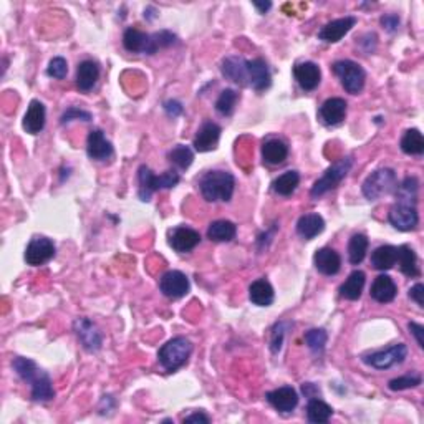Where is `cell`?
<instances>
[{"instance_id": "obj_24", "label": "cell", "mask_w": 424, "mask_h": 424, "mask_svg": "<svg viewBox=\"0 0 424 424\" xmlns=\"http://www.w3.org/2000/svg\"><path fill=\"white\" fill-rule=\"evenodd\" d=\"M45 118H47L45 105L39 100H32L23 116V129L30 134H39L45 128Z\"/></svg>"}, {"instance_id": "obj_32", "label": "cell", "mask_w": 424, "mask_h": 424, "mask_svg": "<svg viewBox=\"0 0 424 424\" xmlns=\"http://www.w3.org/2000/svg\"><path fill=\"white\" fill-rule=\"evenodd\" d=\"M237 234V226L234 222L226 221H215L212 222L207 229V239L214 240V242H229Z\"/></svg>"}, {"instance_id": "obj_38", "label": "cell", "mask_w": 424, "mask_h": 424, "mask_svg": "<svg viewBox=\"0 0 424 424\" xmlns=\"http://www.w3.org/2000/svg\"><path fill=\"white\" fill-rule=\"evenodd\" d=\"M168 158H169V161L173 162L174 166H176V168L187 169L191 165H193L194 153H193V151H191L189 146L178 145V146H174V148L169 151Z\"/></svg>"}, {"instance_id": "obj_8", "label": "cell", "mask_w": 424, "mask_h": 424, "mask_svg": "<svg viewBox=\"0 0 424 424\" xmlns=\"http://www.w3.org/2000/svg\"><path fill=\"white\" fill-rule=\"evenodd\" d=\"M333 73L340 78L341 87L352 95H358L361 93L363 87H365L366 73L361 68V65L352 60H340V62L333 63Z\"/></svg>"}, {"instance_id": "obj_26", "label": "cell", "mask_w": 424, "mask_h": 424, "mask_svg": "<svg viewBox=\"0 0 424 424\" xmlns=\"http://www.w3.org/2000/svg\"><path fill=\"white\" fill-rule=\"evenodd\" d=\"M288 156L287 142L279 140V138H268L262 145V158L267 165L279 166Z\"/></svg>"}, {"instance_id": "obj_16", "label": "cell", "mask_w": 424, "mask_h": 424, "mask_svg": "<svg viewBox=\"0 0 424 424\" xmlns=\"http://www.w3.org/2000/svg\"><path fill=\"white\" fill-rule=\"evenodd\" d=\"M357 25V19L354 17H343V19H337L328 22L327 25L321 28L318 32V39L324 40L327 43H337L340 42L343 36L348 34L352 28Z\"/></svg>"}, {"instance_id": "obj_14", "label": "cell", "mask_w": 424, "mask_h": 424, "mask_svg": "<svg viewBox=\"0 0 424 424\" xmlns=\"http://www.w3.org/2000/svg\"><path fill=\"white\" fill-rule=\"evenodd\" d=\"M168 239H169V246L176 252H179V254L191 252L193 248L199 246V242H201V235H199V232L186 226H179L171 229Z\"/></svg>"}, {"instance_id": "obj_19", "label": "cell", "mask_w": 424, "mask_h": 424, "mask_svg": "<svg viewBox=\"0 0 424 424\" xmlns=\"http://www.w3.org/2000/svg\"><path fill=\"white\" fill-rule=\"evenodd\" d=\"M221 126L212 123V121H206L201 128H199L198 134L194 138V148L199 153H207L218 148L219 138H221Z\"/></svg>"}, {"instance_id": "obj_11", "label": "cell", "mask_w": 424, "mask_h": 424, "mask_svg": "<svg viewBox=\"0 0 424 424\" xmlns=\"http://www.w3.org/2000/svg\"><path fill=\"white\" fill-rule=\"evenodd\" d=\"M159 288H161L162 295H166L168 299H182L189 293L191 284L186 274L179 271H169L161 277V282H159Z\"/></svg>"}, {"instance_id": "obj_30", "label": "cell", "mask_w": 424, "mask_h": 424, "mask_svg": "<svg viewBox=\"0 0 424 424\" xmlns=\"http://www.w3.org/2000/svg\"><path fill=\"white\" fill-rule=\"evenodd\" d=\"M396 247L393 246H380L374 248L373 254H371V265H373L377 271H390L396 265Z\"/></svg>"}, {"instance_id": "obj_43", "label": "cell", "mask_w": 424, "mask_h": 424, "mask_svg": "<svg viewBox=\"0 0 424 424\" xmlns=\"http://www.w3.org/2000/svg\"><path fill=\"white\" fill-rule=\"evenodd\" d=\"M151 39H153V47L154 50H159V48H165V47H171V45L176 43V35L171 34L169 30H161L158 32V34L151 35Z\"/></svg>"}, {"instance_id": "obj_29", "label": "cell", "mask_w": 424, "mask_h": 424, "mask_svg": "<svg viewBox=\"0 0 424 424\" xmlns=\"http://www.w3.org/2000/svg\"><path fill=\"white\" fill-rule=\"evenodd\" d=\"M274 288L265 279H259L252 282L248 287V299L257 307H268L274 304Z\"/></svg>"}, {"instance_id": "obj_52", "label": "cell", "mask_w": 424, "mask_h": 424, "mask_svg": "<svg viewBox=\"0 0 424 424\" xmlns=\"http://www.w3.org/2000/svg\"><path fill=\"white\" fill-rule=\"evenodd\" d=\"M254 7L255 9H259L260 14H265V12L271 9L272 3L271 2H254Z\"/></svg>"}, {"instance_id": "obj_48", "label": "cell", "mask_w": 424, "mask_h": 424, "mask_svg": "<svg viewBox=\"0 0 424 424\" xmlns=\"http://www.w3.org/2000/svg\"><path fill=\"white\" fill-rule=\"evenodd\" d=\"M407 328H410V333H413L416 341H418L419 348H424V327L419 324H414V321H411L410 325H407Z\"/></svg>"}, {"instance_id": "obj_17", "label": "cell", "mask_w": 424, "mask_h": 424, "mask_svg": "<svg viewBox=\"0 0 424 424\" xmlns=\"http://www.w3.org/2000/svg\"><path fill=\"white\" fill-rule=\"evenodd\" d=\"M123 45L128 52L131 53H146V55H154L156 50L153 47V39L145 32L138 28H126L123 35Z\"/></svg>"}, {"instance_id": "obj_41", "label": "cell", "mask_w": 424, "mask_h": 424, "mask_svg": "<svg viewBox=\"0 0 424 424\" xmlns=\"http://www.w3.org/2000/svg\"><path fill=\"white\" fill-rule=\"evenodd\" d=\"M423 383V378L419 373H410L405 374V377H399L394 378V380L390 381V390L391 391H405L410 388H416V386H419Z\"/></svg>"}, {"instance_id": "obj_34", "label": "cell", "mask_w": 424, "mask_h": 424, "mask_svg": "<svg viewBox=\"0 0 424 424\" xmlns=\"http://www.w3.org/2000/svg\"><path fill=\"white\" fill-rule=\"evenodd\" d=\"M333 410L332 406H328L327 403L321 401L318 398H310L308 405H307V418L310 423L313 424H321L327 423L330 418H332Z\"/></svg>"}, {"instance_id": "obj_44", "label": "cell", "mask_w": 424, "mask_h": 424, "mask_svg": "<svg viewBox=\"0 0 424 424\" xmlns=\"http://www.w3.org/2000/svg\"><path fill=\"white\" fill-rule=\"evenodd\" d=\"M288 325L284 324V321H280V324H277L274 330H272V340H271V350L274 353L280 352V348H282L284 343V335H285V328H287Z\"/></svg>"}, {"instance_id": "obj_12", "label": "cell", "mask_w": 424, "mask_h": 424, "mask_svg": "<svg viewBox=\"0 0 424 424\" xmlns=\"http://www.w3.org/2000/svg\"><path fill=\"white\" fill-rule=\"evenodd\" d=\"M73 328H75L76 337H78L80 343L83 345L85 350L88 352H98L103 345V337H101V332L96 328V325L93 324L92 320L88 318H76L75 324H73Z\"/></svg>"}, {"instance_id": "obj_42", "label": "cell", "mask_w": 424, "mask_h": 424, "mask_svg": "<svg viewBox=\"0 0 424 424\" xmlns=\"http://www.w3.org/2000/svg\"><path fill=\"white\" fill-rule=\"evenodd\" d=\"M68 73V63L63 56H55L50 60L47 67V75L55 80H63Z\"/></svg>"}, {"instance_id": "obj_25", "label": "cell", "mask_w": 424, "mask_h": 424, "mask_svg": "<svg viewBox=\"0 0 424 424\" xmlns=\"http://www.w3.org/2000/svg\"><path fill=\"white\" fill-rule=\"evenodd\" d=\"M398 288L394 280L390 275H380L374 279L373 285H371V299L380 301V304H390L396 297Z\"/></svg>"}, {"instance_id": "obj_18", "label": "cell", "mask_w": 424, "mask_h": 424, "mask_svg": "<svg viewBox=\"0 0 424 424\" xmlns=\"http://www.w3.org/2000/svg\"><path fill=\"white\" fill-rule=\"evenodd\" d=\"M87 153L95 161H106L113 156L112 142L106 140L105 133L101 129H93L88 134L87 140Z\"/></svg>"}, {"instance_id": "obj_45", "label": "cell", "mask_w": 424, "mask_h": 424, "mask_svg": "<svg viewBox=\"0 0 424 424\" xmlns=\"http://www.w3.org/2000/svg\"><path fill=\"white\" fill-rule=\"evenodd\" d=\"M75 120L89 121V120H92V115H89L88 112H83V109L75 108V106H72V108H68L67 112L63 113V115H62V121H60V123H62V125H67V123H70V121H75Z\"/></svg>"}, {"instance_id": "obj_23", "label": "cell", "mask_w": 424, "mask_h": 424, "mask_svg": "<svg viewBox=\"0 0 424 424\" xmlns=\"http://www.w3.org/2000/svg\"><path fill=\"white\" fill-rule=\"evenodd\" d=\"M320 120L327 126H337L345 120L346 116V101L343 98H328L320 106Z\"/></svg>"}, {"instance_id": "obj_36", "label": "cell", "mask_w": 424, "mask_h": 424, "mask_svg": "<svg viewBox=\"0 0 424 424\" xmlns=\"http://www.w3.org/2000/svg\"><path fill=\"white\" fill-rule=\"evenodd\" d=\"M370 240L365 234L352 235L348 242V259L352 265H360L365 260L366 252H368Z\"/></svg>"}, {"instance_id": "obj_37", "label": "cell", "mask_w": 424, "mask_h": 424, "mask_svg": "<svg viewBox=\"0 0 424 424\" xmlns=\"http://www.w3.org/2000/svg\"><path fill=\"white\" fill-rule=\"evenodd\" d=\"M300 184V174L297 171H287L282 176H279L274 181V191L280 195H290L295 193L297 186Z\"/></svg>"}, {"instance_id": "obj_22", "label": "cell", "mask_w": 424, "mask_h": 424, "mask_svg": "<svg viewBox=\"0 0 424 424\" xmlns=\"http://www.w3.org/2000/svg\"><path fill=\"white\" fill-rule=\"evenodd\" d=\"M317 271L324 275H337L341 268V257L337 251L330 247H324L313 255Z\"/></svg>"}, {"instance_id": "obj_6", "label": "cell", "mask_w": 424, "mask_h": 424, "mask_svg": "<svg viewBox=\"0 0 424 424\" xmlns=\"http://www.w3.org/2000/svg\"><path fill=\"white\" fill-rule=\"evenodd\" d=\"M398 187V179L396 173L390 168H381L374 173H371L368 178L363 182V195H365L368 201H377V199L383 198V195H388L394 193Z\"/></svg>"}, {"instance_id": "obj_47", "label": "cell", "mask_w": 424, "mask_h": 424, "mask_svg": "<svg viewBox=\"0 0 424 424\" xmlns=\"http://www.w3.org/2000/svg\"><path fill=\"white\" fill-rule=\"evenodd\" d=\"M381 25L385 27L388 32H396L399 27V17L394 14L385 15V17H381Z\"/></svg>"}, {"instance_id": "obj_51", "label": "cell", "mask_w": 424, "mask_h": 424, "mask_svg": "<svg viewBox=\"0 0 424 424\" xmlns=\"http://www.w3.org/2000/svg\"><path fill=\"white\" fill-rule=\"evenodd\" d=\"M301 391H304L305 396H308V398H313L312 393H318L317 386L313 385V383H304V385H301Z\"/></svg>"}, {"instance_id": "obj_15", "label": "cell", "mask_w": 424, "mask_h": 424, "mask_svg": "<svg viewBox=\"0 0 424 424\" xmlns=\"http://www.w3.org/2000/svg\"><path fill=\"white\" fill-rule=\"evenodd\" d=\"M265 399L268 401V405L275 407L279 413H292L299 405V394L292 386H282V388H277L274 391H268L265 394Z\"/></svg>"}, {"instance_id": "obj_20", "label": "cell", "mask_w": 424, "mask_h": 424, "mask_svg": "<svg viewBox=\"0 0 424 424\" xmlns=\"http://www.w3.org/2000/svg\"><path fill=\"white\" fill-rule=\"evenodd\" d=\"M293 76H295L297 83L300 85L301 89H305V92H312V89H315L318 85H320L321 72L317 63L304 62V63H297L295 67H293Z\"/></svg>"}, {"instance_id": "obj_9", "label": "cell", "mask_w": 424, "mask_h": 424, "mask_svg": "<svg viewBox=\"0 0 424 424\" xmlns=\"http://www.w3.org/2000/svg\"><path fill=\"white\" fill-rule=\"evenodd\" d=\"M407 357V346L405 343H398L390 346L388 350H380V352H373L363 357V361L371 368L377 370H388L391 366L399 365L405 361Z\"/></svg>"}, {"instance_id": "obj_2", "label": "cell", "mask_w": 424, "mask_h": 424, "mask_svg": "<svg viewBox=\"0 0 424 424\" xmlns=\"http://www.w3.org/2000/svg\"><path fill=\"white\" fill-rule=\"evenodd\" d=\"M12 366H14L15 373L32 386V399L34 401L47 403L55 398V390H53L50 377L42 368H39L35 361H32L30 358L17 357L12 361Z\"/></svg>"}, {"instance_id": "obj_50", "label": "cell", "mask_w": 424, "mask_h": 424, "mask_svg": "<svg viewBox=\"0 0 424 424\" xmlns=\"http://www.w3.org/2000/svg\"><path fill=\"white\" fill-rule=\"evenodd\" d=\"M209 421H211L209 416H206L204 413H194V414L187 416V418L184 419V423H204V424H207Z\"/></svg>"}, {"instance_id": "obj_33", "label": "cell", "mask_w": 424, "mask_h": 424, "mask_svg": "<svg viewBox=\"0 0 424 424\" xmlns=\"http://www.w3.org/2000/svg\"><path fill=\"white\" fill-rule=\"evenodd\" d=\"M398 257L396 262L399 264L401 272L407 277H418L419 268H418V257H416L414 251L410 246H401L396 248Z\"/></svg>"}, {"instance_id": "obj_5", "label": "cell", "mask_w": 424, "mask_h": 424, "mask_svg": "<svg viewBox=\"0 0 424 424\" xmlns=\"http://www.w3.org/2000/svg\"><path fill=\"white\" fill-rule=\"evenodd\" d=\"M191 353H193V343L186 337H176L161 346L158 352V360L162 368L173 373L186 365Z\"/></svg>"}, {"instance_id": "obj_49", "label": "cell", "mask_w": 424, "mask_h": 424, "mask_svg": "<svg viewBox=\"0 0 424 424\" xmlns=\"http://www.w3.org/2000/svg\"><path fill=\"white\" fill-rule=\"evenodd\" d=\"M165 112L168 113V116L176 118L182 113V105L176 100H169L165 103Z\"/></svg>"}, {"instance_id": "obj_28", "label": "cell", "mask_w": 424, "mask_h": 424, "mask_svg": "<svg viewBox=\"0 0 424 424\" xmlns=\"http://www.w3.org/2000/svg\"><path fill=\"white\" fill-rule=\"evenodd\" d=\"M100 78V67L93 60H85L78 65L76 70V87L81 92H89Z\"/></svg>"}, {"instance_id": "obj_10", "label": "cell", "mask_w": 424, "mask_h": 424, "mask_svg": "<svg viewBox=\"0 0 424 424\" xmlns=\"http://www.w3.org/2000/svg\"><path fill=\"white\" fill-rule=\"evenodd\" d=\"M53 255H55V244L43 235H35L25 248V262L32 267L47 264L53 259Z\"/></svg>"}, {"instance_id": "obj_31", "label": "cell", "mask_w": 424, "mask_h": 424, "mask_svg": "<svg viewBox=\"0 0 424 424\" xmlns=\"http://www.w3.org/2000/svg\"><path fill=\"white\" fill-rule=\"evenodd\" d=\"M365 280H366L365 272L361 271L352 272L348 279L345 280V284L340 287V295L346 300H358L361 297L363 288H365Z\"/></svg>"}, {"instance_id": "obj_4", "label": "cell", "mask_w": 424, "mask_h": 424, "mask_svg": "<svg viewBox=\"0 0 424 424\" xmlns=\"http://www.w3.org/2000/svg\"><path fill=\"white\" fill-rule=\"evenodd\" d=\"M181 181V176L176 171L169 169L166 173H162L161 176L153 174L148 166L142 165L138 169V182H140V189H138V195L142 202H149L151 195L156 193L159 189H173L174 186H178V182Z\"/></svg>"}, {"instance_id": "obj_1", "label": "cell", "mask_w": 424, "mask_h": 424, "mask_svg": "<svg viewBox=\"0 0 424 424\" xmlns=\"http://www.w3.org/2000/svg\"><path fill=\"white\" fill-rule=\"evenodd\" d=\"M418 191H419V181L414 176L406 178L401 184H398L396 191V202L390 209L388 221L394 229L401 232L414 231L419 224V214H418Z\"/></svg>"}, {"instance_id": "obj_21", "label": "cell", "mask_w": 424, "mask_h": 424, "mask_svg": "<svg viewBox=\"0 0 424 424\" xmlns=\"http://www.w3.org/2000/svg\"><path fill=\"white\" fill-rule=\"evenodd\" d=\"M272 85V75L262 59L248 60V87L255 92H264Z\"/></svg>"}, {"instance_id": "obj_13", "label": "cell", "mask_w": 424, "mask_h": 424, "mask_svg": "<svg viewBox=\"0 0 424 424\" xmlns=\"http://www.w3.org/2000/svg\"><path fill=\"white\" fill-rule=\"evenodd\" d=\"M221 73L239 87H248V60L244 56L232 55L222 60Z\"/></svg>"}, {"instance_id": "obj_40", "label": "cell", "mask_w": 424, "mask_h": 424, "mask_svg": "<svg viewBox=\"0 0 424 424\" xmlns=\"http://www.w3.org/2000/svg\"><path fill=\"white\" fill-rule=\"evenodd\" d=\"M328 335L325 330L321 328H312L305 333V343L313 353H321L325 350V345H327Z\"/></svg>"}, {"instance_id": "obj_35", "label": "cell", "mask_w": 424, "mask_h": 424, "mask_svg": "<svg viewBox=\"0 0 424 424\" xmlns=\"http://www.w3.org/2000/svg\"><path fill=\"white\" fill-rule=\"evenodd\" d=\"M401 149L403 153L410 156H421L424 153V138L419 129H407L401 138Z\"/></svg>"}, {"instance_id": "obj_7", "label": "cell", "mask_w": 424, "mask_h": 424, "mask_svg": "<svg viewBox=\"0 0 424 424\" xmlns=\"http://www.w3.org/2000/svg\"><path fill=\"white\" fill-rule=\"evenodd\" d=\"M352 166H353L352 156L340 159V161H337L335 165L330 166V168L324 173V176H321L315 184H313L312 191H310L312 198H320V195L327 194L328 191L335 189V187L340 184L346 176H348Z\"/></svg>"}, {"instance_id": "obj_3", "label": "cell", "mask_w": 424, "mask_h": 424, "mask_svg": "<svg viewBox=\"0 0 424 424\" xmlns=\"http://www.w3.org/2000/svg\"><path fill=\"white\" fill-rule=\"evenodd\" d=\"M235 179L229 171H209L199 179V191L207 202H227L234 194Z\"/></svg>"}, {"instance_id": "obj_27", "label": "cell", "mask_w": 424, "mask_h": 424, "mask_svg": "<svg viewBox=\"0 0 424 424\" xmlns=\"http://www.w3.org/2000/svg\"><path fill=\"white\" fill-rule=\"evenodd\" d=\"M324 229H325V221L320 214H317V212L301 215L299 222H297V234H299L300 237H304L305 240L317 237L318 234L324 232Z\"/></svg>"}, {"instance_id": "obj_39", "label": "cell", "mask_w": 424, "mask_h": 424, "mask_svg": "<svg viewBox=\"0 0 424 424\" xmlns=\"http://www.w3.org/2000/svg\"><path fill=\"white\" fill-rule=\"evenodd\" d=\"M239 100V93L235 89H224V92L219 95L218 101H215V109L218 113H221L222 116H231L234 113L235 105H237Z\"/></svg>"}, {"instance_id": "obj_46", "label": "cell", "mask_w": 424, "mask_h": 424, "mask_svg": "<svg viewBox=\"0 0 424 424\" xmlns=\"http://www.w3.org/2000/svg\"><path fill=\"white\" fill-rule=\"evenodd\" d=\"M410 297L411 300H414L419 307H424V285L416 284L414 287L410 288Z\"/></svg>"}]
</instances>
